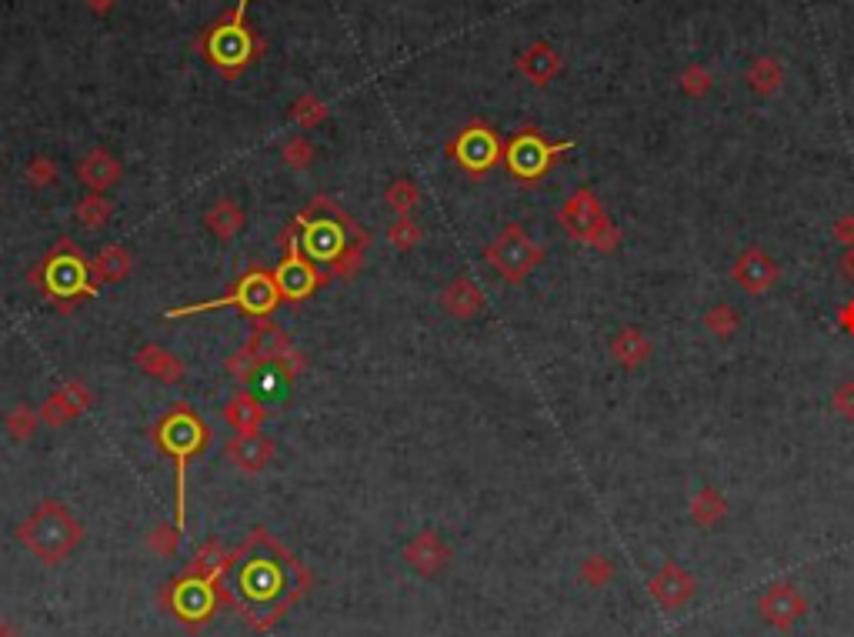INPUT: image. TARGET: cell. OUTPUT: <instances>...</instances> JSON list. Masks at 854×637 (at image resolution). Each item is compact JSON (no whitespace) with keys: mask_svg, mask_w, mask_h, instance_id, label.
Listing matches in <instances>:
<instances>
[{"mask_svg":"<svg viewBox=\"0 0 854 637\" xmlns=\"http://www.w3.org/2000/svg\"><path fill=\"white\" fill-rule=\"evenodd\" d=\"M681 87H684V94H688V97H704L711 91V71H708V67H701V64H691L688 71L681 74Z\"/></svg>","mask_w":854,"mask_h":637,"instance_id":"41","label":"cell"},{"mask_svg":"<svg viewBox=\"0 0 854 637\" xmlns=\"http://www.w3.org/2000/svg\"><path fill=\"white\" fill-rule=\"evenodd\" d=\"M44 421H41V411H34L31 404H17L11 414L4 417V427H7V434L14 437V441H31V437L37 434V427H41Z\"/></svg>","mask_w":854,"mask_h":637,"instance_id":"35","label":"cell"},{"mask_svg":"<svg viewBox=\"0 0 854 637\" xmlns=\"http://www.w3.org/2000/svg\"><path fill=\"white\" fill-rule=\"evenodd\" d=\"M841 274L854 284V247H848V251H844V257H841Z\"/></svg>","mask_w":854,"mask_h":637,"instance_id":"46","label":"cell"},{"mask_svg":"<svg viewBox=\"0 0 854 637\" xmlns=\"http://www.w3.org/2000/svg\"><path fill=\"white\" fill-rule=\"evenodd\" d=\"M571 147H574V141L554 144L538 131V127H521V131L504 144V167H508V174L514 177V181L538 184L541 177L571 151Z\"/></svg>","mask_w":854,"mask_h":637,"instance_id":"8","label":"cell"},{"mask_svg":"<svg viewBox=\"0 0 854 637\" xmlns=\"http://www.w3.org/2000/svg\"><path fill=\"white\" fill-rule=\"evenodd\" d=\"M17 541L34 557H41L44 564H61L84 541V524L67 511V504L41 501L27 514V521L17 527Z\"/></svg>","mask_w":854,"mask_h":637,"instance_id":"6","label":"cell"},{"mask_svg":"<svg viewBox=\"0 0 854 637\" xmlns=\"http://www.w3.org/2000/svg\"><path fill=\"white\" fill-rule=\"evenodd\" d=\"M0 637H21L14 631V627H7V624H0Z\"/></svg>","mask_w":854,"mask_h":637,"instance_id":"47","label":"cell"},{"mask_svg":"<svg viewBox=\"0 0 854 637\" xmlns=\"http://www.w3.org/2000/svg\"><path fill=\"white\" fill-rule=\"evenodd\" d=\"M327 117H331V107L314 94H301L291 104V121L301 127V131H314V127H321Z\"/></svg>","mask_w":854,"mask_h":637,"instance_id":"33","label":"cell"},{"mask_svg":"<svg viewBox=\"0 0 854 637\" xmlns=\"http://www.w3.org/2000/svg\"><path fill=\"white\" fill-rule=\"evenodd\" d=\"M291 347H294L291 334H287L281 324H274L271 317H254L251 334H247V341H244L241 351L247 357H254V361L261 367H271L277 357L287 354Z\"/></svg>","mask_w":854,"mask_h":637,"instance_id":"18","label":"cell"},{"mask_svg":"<svg viewBox=\"0 0 854 637\" xmlns=\"http://www.w3.org/2000/svg\"><path fill=\"white\" fill-rule=\"evenodd\" d=\"M274 367H277V374L284 377V381H297V377H301L304 371H307V357L297 351V347H291V351L287 354H281L274 361Z\"/></svg>","mask_w":854,"mask_h":637,"instance_id":"42","label":"cell"},{"mask_svg":"<svg viewBox=\"0 0 854 637\" xmlns=\"http://www.w3.org/2000/svg\"><path fill=\"white\" fill-rule=\"evenodd\" d=\"M224 421L234 427L237 434H261V427L267 421V407L257 401L254 391L241 387L231 401L224 407Z\"/></svg>","mask_w":854,"mask_h":637,"instance_id":"23","label":"cell"},{"mask_svg":"<svg viewBox=\"0 0 854 637\" xmlns=\"http://www.w3.org/2000/svg\"><path fill=\"white\" fill-rule=\"evenodd\" d=\"M94 271V281L97 284H117V281H127L134 271V257L127 247L121 244H107L101 254H97V261L91 264Z\"/></svg>","mask_w":854,"mask_h":637,"instance_id":"28","label":"cell"},{"mask_svg":"<svg viewBox=\"0 0 854 637\" xmlns=\"http://www.w3.org/2000/svg\"><path fill=\"white\" fill-rule=\"evenodd\" d=\"M161 601L187 631H197V627H204L214 617L217 604H221V594H217L214 581L184 571V577H177V581L164 587Z\"/></svg>","mask_w":854,"mask_h":637,"instance_id":"12","label":"cell"},{"mask_svg":"<svg viewBox=\"0 0 854 637\" xmlns=\"http://www.w3.org/2000/svg\"><path fill=\"white\" fill-rule=\"evenodd\" d=\"M134 364H137V371H141V374L154 377V381H161V384H181L184 374H187V367H184L181 357L171 354L161 344H144L141 351H137Z\"/></svg>","mask_w":854,"mask_h":637,"instance_id":"22","label":"cell"},{"mask_svg":"<svg viewBox=\"0 0 854 637\" xmlns=\"http://www.w3.org/2000/svg\"><path fill=\"white\" fill-rule=\"evenodd\" d=\"M608 351H611V361L618 367H624V371H638L641 364L651 361L654 344L648 334L638 331V327H621V331L611 337Z\"/></svg>","mask_w":854,"mask_h":637,"instance_id":"21","label":"cell"},{"mask_svg":"<svg viewBox=\"0 0 854 637\" xmlns=\"http://www.w3.org/2000/svg\"><path fill=\"white\" fill-rule=\"evenodd\" d=\"M94 407V391L84 381H67L41 404V421L47 427H64Z\"/></svg>","mask_w":854,"mask_h":637,"instance_id":"17","label":"cell"},{"mask_svg":"<svg viewBox=\"0 0 854 637\" xmlns=\"http://www.w3.org/2000/svg\"><path fill=\"white\" fill-rule=\"evenodd\" d=\"M277 244H281L284 254H281V264H277L271 274H274V284H277V291H281L284 304H301V301H307V297H314L317 291H321L324 284H331V277L301 254L294 224L277 234Z\"/></svg>","mask_w":854,"mask_h":637,"instance_id":"9","label":"cell"},{"mask_svg":"<svg viewBox=\"0 0 854 637\" xmlns=\"http://www.w3.org/2000/svg\"><path fill=\"white\" fill-rule=\"evenodd\" d=\"M748 84H751V91L761 97L778 94L784 84V67L774 61V57H758V61L748 67Z\"/></svg>","mask_w":854,"mask_h":637,"instance_id":"31","label":"cell"},{"mask_svg":"<svg viewBox=\"0 0 854 637\" xmlns=\"http://www.w3.org/2000/svg\"><path fill=\"white\" fill-rule=\"evenodd\" d=\"M294 234L301 254L321 267L331 281L334 277L337 281H351L364 267V254L371 247V234L327 194H317L294 217Z\"/></svg>","mask_w":854,"mask_h":637,"instance_id":"2","label":"cell"},{"mask_svg":"<svg viewBox=\"0 0 854 637\" xmlns=\"http://www.w3.org/2000/svg\"><path fill=\"white\" fill-rule=\"evenodd\" d=\"M227 457L241 467L247 474H257L271 464L274 457V441L264 434H237L231 444H227Z\"/></svg>","mask_w":854,"mask_h":637,"instance_id":"24","label":"cell"},{"mask_svg":"<svg viewBox=\"0 0 854 637\" xmlns=\"http://www.w3.org/2000/svg\"><path fill=\"white\" fill-rule=\"evenodd\" d=\"M211 427H207L204 417L194 414L191 404H177L174 411H167L161 421L151 427V441L157 444V451L167 454L174 461L177 471V527L184 531V517H187V467H191L194 457H201L211 444Z\"/></svg>","mask_w":854,"mask_h":637,"instance_id":"5","label":"cell"},{"mask_svg":"<svg viewBox=\"0 0 854 637\" xmlns=\"http://www.w3.org/2000/svg\"><path fill=\"white\" fill-rule=\"evenodd\" d=\"M611 577H614V564H611L604 554L584 557V564H581V581L588 584V587H608Z\"/></svg>","mask_w":854,"mask_h":637,"instance_id":"39","label":"cell"},{"mask_svg":"<svg viewBox=\"0 0 854 637\" xmlns=\"http://www.w3.org/2000/svg\"><path fill=\"white\" fill-rule=\"evenodd\" d=\"M24 177H27V184H31L34 191H47V187H54V184H57V164L51 161V157L37 154L34 161L27 164Z\"/></svg>","mask_w":854,"mask_h":637,"instance_id":"38","label":"cell"},{"mask_svg":"<svg viewBox=\"0 0 854 637\" xmlns=\"http://www.w3.org/2000/svg\"><path fill=\"white\" fill-rule=\"evenodd\" d=\"M247 4H251V0H237L231 11L221 14L214 24H207L204 31L197 34V51H201L204 61L221 77H227V81L241 77L247 67L261 61V54H264L261 34L247 24Z\"/></svg>","mask_w":854,"mask_h":637,"instance_id":"4","label":"cell"},{"mask_svg":"<svg viewBox=\"0 0 854 637\" xmlns=\"http://www.w3.org/2000/svg\"><path fill=\"white\" fill-rule=\"evenodd\" d=\"M484 261L508 284H521L534 274V267H541L544 247L531 241V234L521 224H504V231L484 247Z\"/></svg>","mask_w":854,"mask_h":637,"instance_id":"10","label":"cell"},{"mask_svg":"<svg viewBox=\"0 0 854 637\" xmlns=\"http://www.w3.org/2000/svg\"><path fill=\"white\" fill-rule=\"evenodd\" d=\"M87 7H91L94 14H101V17H107L117 7V0H87Z\"/></svg>","mask_w":854,"mask_h":637,"instance_id":"45","label":"cell"},{"mask_svg":"<svg viewBox=\"0 0 854 637\" xmlns=\"http://www.w3.org/2000/svg\"><path fill=\"white\" fill-rule=\"evenodd\" d=\"M121 177H124V167L111 151H107V147H94V151H87L81 157V164H77V181H81L84 187H91V191H97V194H104L107 187H114Z\"/></svg>","mask_w":854,"mask_h":637,"instance_id":"19","label":"cell"},{"mask_svg":"<svg viewBox=\"0 0 854 637\" xmlns=\"http://www.w3.org/2000/svg\"><path fill=\"white\" fill-rule=\"evenodd\" d=\"M838 321H841L844 331L854 337V301H848V304L841 307V311H838Z\"/></svg>","mask_w":854,"mask_h":637,"instance_id":"44","label":"cell"},{"mask_svg":"<svg viewBox=\"0 0 854 637\" xmlns=\"http://www.w3.org/2000/svg\"><path fill=\"white\" fill-rule=\"evenodd\" d=\"M561 54L554 51L551 44H544V41H534L528 51H524L521 57H518V71L528 77L531 84H538V87H544V84H551L554 77L561 74Z\"/></svg>","mask_w":854,"mask_h":637,"instance_id":"26","label":"cell"},{"mask_svg":"<svg viewBox=\"0 0 854 637\" xmlns=\"http://www.w3.org/2000/svg\"><path fill=\"white\" fill-rule=\"evenodd\" d=\"M704 327H708V334H714L718 341H731V337L741 331V311L728 301L714 304L704 311Z\"/></svg>","mask_w":854,"mask_h":637,"instance_id":"32","label":"cell"},{"mask_svg":"<svg viewBox=\"0 0 854 637\" xmlns=\"http://www.w3.org/2000/svg\"><path fill=\"white\" fill-rule=\"evenodd\" d=\"M728 514V497L721 491H714L711 484H704L698 494L691 497V521L701 524V527H714L724 521Z\"/></svg>","mask_w":854,"mask_h":637,"instance_id":"29","label":"cell"},{"mask_svg":"<svg viewBox=\"0 0 854 637\" xmlns=\"http://www.w3.org/2000/svg\"><path fill=\"white\" fill-rule=\"evenodd\" d=\"M804 611H808V601H804V594L791 581H774L764 587V594L758 597L761 621L778 627V631H791V627L804 617Z\"/></svg>","mask_w":854,"mask_h":637,"instance_id":"15","label":"cell"},{"mask_svg":"<svg viewBox=\"0 0 854 637\" xmlns=\"http://www.w3.org/2000/svg\"><path fill=\"white\" fill-rule=\"evenodd\" d=\"M731 281L741 287L744 294H768L774 284L781 281V264L764 251V247L751 244L734 257L731 264Z\"/></svg>","mask_w":854,"mask_h":637,"instance_id":"14","label":"cell"},{"mask_svg":"<svg viewBox=\"0 0 854 637\" xmlns=\"http://www.w3.org/2000/svg\"><path fill=\"white\" fill-rule=\"evenodd\" d=\"M147 544H151L154 554L174 557L177 547H181V527H177V524H157L154 531L147 534Z\"/></svg>","mask_w":854,"mask_h":637,"instance_id":"37","label":"cell"},{"mask_svg":"<svg viewBox=\"0 0 854 637\" xmlns=\"http://www.w3.org/2000/svg\"><path fill=\"white\" fill-rule=\"evenodd\" d=\"M277 304H284V301H281V291H277V284H274V274L254 264V267H247V271L237 277L221 297H214V301H201V304H187V307H174V311L164 314V321H181V317L221 311V307H237V311L247 314V317H271L277 311Z\"/></svg>","mask_w":854,"mask_h":637,"instance_id":"7","label":"cell"},{"mask_svg":"<svg viewBox=\"0 0 854 637\" xmlns=\"http://www.w3.org/2000/svg\"><path fill=\"white\" fill-rule=\"evenodd\" d=\"M404 561L411 564L417 574L434 577V574H441L444 567H448L451 551H448V544H444L434 531H421L411 544L404 547Z\"/></svg>","mask_w":854,"mask_h":637,"instance_id":"20","label":"cell"},{"mask_svg":"<svg viewBox=\"0 0 854 637\" xmlns=\"http://www.w3.org/2000/svg\"><path fill=\"white\" fill-rule=\"evenodd\" d=\"M27 284H31L37 294H44V301H51L61 314H71L77 304L91 301V297L101 291V284L94 281L91 261H87L84 251L77 247V241H71V237H61V241L31 267Z\"/></svg>","mask_w":854,"mask_h":637,"instance_id":"3","label":"cell"},{"mask_svg":"<svg viewBox=\"0 0 854 637\" xmlns=\"http://www.w3.org/2000/svg\"><path fill=\"white\" fill-rule=\"evenodd\" d=\"M831 407H834V414H838V417H844V421L854 424V381H844V384L834 387Z\"/></svg>","mask_w":854,"mask_h":637,"instance_id":"43","label":"cell"},{"mask_svg":"<svg viewBox=\"0 0 854 637\" xmlns=\"http://www.w3.org/2000/svg\"><path fill=\"white\" fill-rule=\"evenodd\" d=\"M311 587V574L301 561L274 541L264 527H254L251 537L227 557V567L217 581V594L224 604H231L254 631H267L284 617Z\"/></svg>","mask_w":854,"mask_h":637,"instance_id":"1","label":"cell"},{"mask_svg":"<svg viewBox=\"0 0 854 637\" xmlns=\"http://www.w3.org/2000/svg\"><path fill=\"white\" fill-rule=\"evenodd\" d=\"M77 221H81L87 231H101V227L111 224L114 217V204L107 201V194H97V191H87L81 201L74 207Z\"/></svg>","mask_w":854,"mask_h":637,"instance_id":"30","label":"cell"},{"mask_svg":"<svg viewBox=\"0 0 854 637\" xmlns=\"http://www.w3.org/2000/svg\"><path fill=\"white\" fill-rule=\"evenodd\" d=\"M444 151H448L451 161L458 164L468 177H474V181H481V177H488L498 164H504L501 137L494 134L484 121L464 124L461 131L444 144Z\"/></svg>","mask_w":854,"mask_h":637,"instance_id":"11","label":"cell"},{"mask_svg":"<svg viewBox=\"0 0 854 637\" xmlns=\"http://www.w3.org/2000/svg\"><path fill=\"white\" fill-rule=\"evenodd\" d=\"M608 221L611 217L604 214L598 194H594L591 187H578V191H574L558 211V224L581 244H591Z\"/></svg>","mask_w":854,"mask_h":637,"instance_id":"13","label":"cell"},{"mask_svg":"<svg viewBox=\"0 0 854 637\" xmlns=\"http://www.w3.org/2000/svg\"><path fill=\"white\" fill-rule=\"evenodd\" d=\"M421 237H424L421 224H417L411 214L397 217L391 224V231H387V241H391L394 251H414V247L421 244Z\"/></svg>","mask_w":854,"mask_h":637,"instance_id":"36","label":"cell"},{"mask_svg":"<svg viewBox=\"0 0 854 637\" xmlns=\"http://www.w3.org/2000/svg\"><path fill=\"white\" fill-rule=\"evenodd\" d=\"M204 227L211 231L217 241H234L237 234L244 231V211L241 204L231 201V197H221L217 204H211V211L204 214Z\"/></svg>","mask_w":854,"mask_h":637,"instance_id":"27","label":"cell"},{"mask_svg":"<svg viewBox=\"0 0 854 637\" xmlns=\"http://www.w3.org/2000/svg\"><path fill=\"white\" fill-rule=\"evenodd\" d=\"M441 307L451 317H461V321H471L474 314L484 311V294L481 287L471 281L468 274L454 277V281L441 291Z\"/></svg>","mask_w":854,"mask_h":637,"instance_id":"25","label":"cell"},{"mask_svg":"<svg viewBox=\"0 0 854 637\" xmlns=\"http://www.w3.org/2000/svg\"><path fill=\"white\" fill-rule=\"evenodd\" d=\"M694 591H698V581L694 574H688L678 561H664L658 571L648 577V594L654 597V604L661 611H681L684 604L691 601Z\"/></svg>","mask_w":854,"mask_h":637,"instance_id":"16","label":"cell"},{"mask_svg":"<svg viewBox=\"0 0 854 637\" xmlns=\"http://www.w3.org/2000/svg\"><path fill=\"white\" fill-rule=\"evenodd\" d=\"M384 201H387V207H391L397 217H404V214H411L417 204H421V187H417L411 177H397V181L387 184Z\"/></svg>","mask_w":854,"mask_h":637,"instance_id":"34","label":"cell"},{"mask_svg":"<svg viewBox=\"0 0 854 637\" xmlns=\"http://www.w3.org/2000/svg\"><path fill=\"white\" fill-rule=\"evenodd\" d=\"M281 157H284L287 167H294V171H304V167H311V161H314V147H311V141H307V137L297 134V137H291V141H284Z\"/></svg>","mask_w":854,"mask_h":637,"instance_id":"40","label":"cell"}]
</instances>
